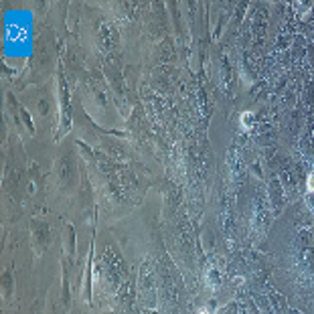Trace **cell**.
<instances>
[{
	"instance_id": "6da1fadb",
	"label": "cell",
	"mask_w": 314,
	"mask_h": 314,
	"mask_svg": "<svg viewBox=\"0 0 314 314\" xmlns=\"http://www.w3.org/2000/svg\"><path fill=\"white\" fill-rule=\"evenodd\" d=\"M308 190H310V193L314 190V176H312V174H310V178H308Z\"/></svg>"
},
{
	"instance_id": "7a4b0ae2",
	"label": "cell",
	"mask_w": 314,
	"mask_h": 314,
	"mask_svg": "<svg viewBox=\"0 0 314 314\" xmlns=\"http://www.w3.org/2000/svg\"><path fill=\"white\" fill-rule=\"evenodd\" d=\"M199 314H209V312H207V310H201V312H199Z\"/></svg>"
}]
</instances>
